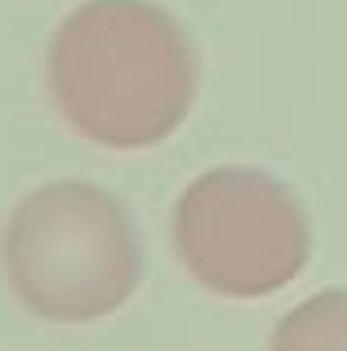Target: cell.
Segmentation results:
<instances>
[{
  "mask_svg": "<svg viewBox=\"0 0 347 351\" xmlns=\"http://www.w3.org/2000/svg\"><path fill=\"white\" fill-rule=\"evenodd\" d=\"M45 80L71 134L103 152H147L191 116L200 58L156 0H85L53 27Z\"/></svg>",
  "mask_w": 347,
  "mask_h": 351,
  "instance_id": "6da1fadb",
  "label": "cell"
},
{
  "mask_svg": "<svg viewBox=\"0 0 347 351\" xmlns=\"http://www.w3.org/2000/svg\"><path fill=\"white\" fill-rule=\"evenodd\" d=\"M169 240L200 289L236 302L280 293L312 258L298 196L250 165H218L191 178L174 200Z\"/></svg>",
  "mask_w": 347,
  "mask_h": 351,
  "instance_id": "3957f363",
  "label": "cell"
},
{
  "mask_svg": "<svg viewBox=\"0 0 347 351\" xmlns=\"http://www.w3.org/2000/svg\"><path fill=\"white\" fill-rule=\"evenodd\" d=\"M272 347L285 351H347V289H325L298 302L272 334Z\"/></svg>",
  "mask_w": 347,
  "mask_h": 351,
  "instance_id": "277c9868",
  "label": "cell"
},
{
  "mask_svg": "<svg viewBox=\"0 0 347 351\" xmlns=\"http://www.w3.org/2000/svg\"><path fill=\"white\" fill-rule=\"evenodd\" d=\"M0 276L27 316L94 325L139 293L143 236L125 200L98 182H40L0 227Z\"/></svg>",
  "mask_w": 347,
  "mask_h": 351,
  "instance_id": "7a4b0ae2",
  "label": "cell"
}]
</instances>
